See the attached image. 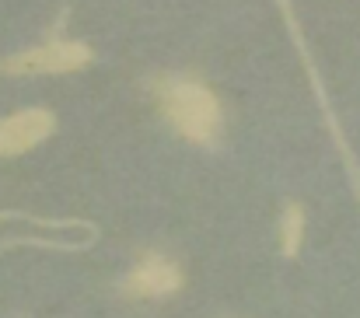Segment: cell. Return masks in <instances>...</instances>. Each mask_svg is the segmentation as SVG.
<instances>
[{
    "label": "cell",
    "mask_w": 360,
    "mask_h": 318,
    "mask_svg": "<svg viewBox=\"0 0 360 318\" xmlns=\"http://www.w3.org/2000/svg\"><path fill=\"white\" fill-rule=\"evenodd\" d=\"M150 95L161 108L165 122L189 144H217L224 129V108L217 95L200 77H154Z\"/></svg>",
    "instance_id": "obj_1"
},
{
    "label": "cell",
    "mask_w": 360,
    "mask_h": 318,
    "mask_svg": "<svg viewBox=\"0 0 360 318\" xmlns=\"http://www.w3.org/2000/svg\"><path fill=\"white\" fill-rule=\"evenodd\" d=\"M95 60L91 46L74 42V39H49L42 46L11 53L0 60L4 77H32V74H77Z\"/></svg>",
    "instance_id": "obj_2"
},
{
    "label": "cell",
    "mask_w": 360,
    "mask_h": 318,
    "mask_svg": "<svg viewBox=\"0 0 360 318\" xmlns=\"http://www.w3.org/2000/svg\"><path fill=\"white\" fill-rule=\"evenodd\" d=\"M276 7L283 11L287 32H290V39H294L297 53H301V63H304V74H308V81H311L315 102H319V108H322V119H326V126H329V133H333V144H336V151H340V158H343V165H347L350 186H354V193H357V200H360V165H357V154L350 151L347 133H343V126H340V119H336V112H333V102H329V95H326V84H322V77H319V67H315V60H311V49H308V42H304V32H301V25H297V18H294V7H290V0H276Z\"/></svg>",
    "instance_id": "obj_3"
},
{
    "label": "cell",
    "mask_w": 360,
    "mask_h": 318,
    "mask_svg": "<svg viewBox=\"0 0 360 318\" xmlns=\"http://www.w3.org/2000/svg\"><path fill=\"white\" fill-rule=\"evenodd\" d=\"M175 291H182V269L175 259L161 252H143L140 262L122 280V298L133 301H158V298H172Z\"/></svg>",
    "instance_id": "obj_4"
},
{
    "label": "cell",
    "mask_w": 360,
    "mask_h": 318,
    "mask_svg": "<svg viewBox=\"0 0 360 318\" xmlns=\"http://www.w3.org/2000/svg\"><path fill=\"white\" fill-rule=\"evenodd\" d=\"M56 129V115L49 108H21L0 119V158H18L42 140H49Z\"/></svg>",
    "instance_id": "obj_5"
},
{
    "label": "cell",
    "mask_w": 360,
    "mask_h": 318,
    "mask_svg": "<svg viewBox=\"0 0 360 318\" xmlns=\"http://www.w3.org/2000/svg\"><path fill=\"white\" fill-rule=\"evenodd\" d=\"M301 241H304V207L287 203L280 213V252H283V259H297Z\"/></svg>",
    "instance_id": "obj_6"
}]
</instances>
